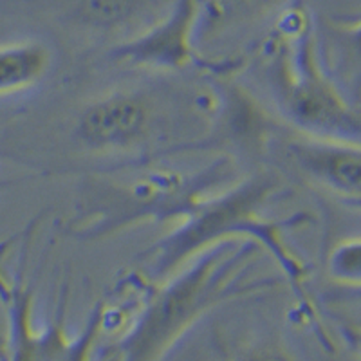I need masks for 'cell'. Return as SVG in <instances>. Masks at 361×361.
Returning <instances> with one entry per match:
<instances>
[{
  "mask_svg": "<svg viewBox=\"0 0 361 361\" xmlns=\"http://www.w3.org/2000/svg\"><path fill=\"white\" fill-rule=\"evenodd\" d=\"M269 56L276 99L293 123L307 134L357 140V112L325 76L304 9L295 8L280 17Z\"/></svg>",
  "mask_w": 361,
  "mask_h": 361,
  "instance_id": "6da1fadb",
  "label": "cell"
},
{
  "mask_svg": "<svg viewBox=\"0 0 361 361\" xmlns=\"http://www.w3.org/2000/svg\"><path fill=\"white\" fill-rule=\"evenodd\" d=\"M154 128V103L137 90H116L80 114V141L98 152H121L145 143Z\"/></svg>",
  "mask_w": 361,
  "mask_h": 361,
  "instance_id": "7a4b0ae2",
  "label": "cell"
},
{
  "mask_svg": "<svg viewBox=\"0 0 361 361\" xmlns=\"http://www.w3.org/2000/svg\"><path fill=\"white\" fill-rule=\"evenodd\" d=\"M288 154L304 176L343 199L361 193V150L357 141L302 132L288 145Z\"/></svg>",
  "mask_w": 361,
  "mask_h": 361,
  "instance_id": "3957f363",
  "label": "cell"
},
{
  "mask_svg": "<svg viewBox=\"0 0 361 361\" xmlns=\"http://www.w3.org/2000/svg\"><path fill=\"white\" fill-rule=\"evenodd\" d=\"M201 0H176L173 8L156 25L127 42L118 49V56L140 66L180 69L193 58L197 40Z\"/></svg>",
  "mask_w": 361,
  "mask_h": 361,
  "instance_id": "277c9868",
  "label": "cell"
},
{
  "mask_svg": "<svg viewBox=\"0 0 361 361\" xmlns=\"http://www.w3.org/2000/svg\"><path fill=\"white\" fill-rule=\"evenodd\" d=\"M51 63L44 44L33 40L0 45V96H9L33 87Z\"/></svg>",
  "mask_w": 361,
  "mask_h": 361,
  "instance_id": "5b68a950",
  "label": "cell"
},
{
  "mask_svg": "<svg viewBox=\"0 0 361 361\" xmlns=\"http://www.w3.org/2000/svg\"><path fill=\"white\" fill-rule=\"evenodd\" d=\"M282 2L283 0H201L197 37H208L264 17Z\"/></svg>",
  "mask_w": 361,
  "mask_h": 361,
  "instance_id": "8992f818",
  "label": "cell"
},
{
  "mask_svg": "<svg viewBox=\"0 0 361 361\" xmlns=\"http://www.w3.org/2000/svg\"><path fill=\"white\" fill-rule=\"evenodd\" d=\"M360 238H345L329 257V273L345 283H357L361 275Z\"/></svg>",
  "mask_w": 361,
  "mask_h": 361,
  "instance_id": "52a82bcc",
  "label": "cell"
},
{
  "mask_svg": "<svg viewBox=\"0 0 361 361\" xmlns=\"http://www.w3.org/2000/svg\"><path fill=\"white\" fill-rule=\"evenodd\" d=\"M137 0H83V18L94 25H116L134 13Z\"/></svg>",
  "mask_w": 361,
  "mask_h": 361,
  "instance_id": "ba28073f",
  "label": "cell"
},
{
  "mask_svg": "<svg viewBox=\"0 0 361 361\" xmlns=\"http://www.w3.org/2000/svg\"><path fill=\"white\" fill-rule=\"evenodd\" d=\"M251 361H289L282 356H276V354H269V356H262V357H255Z\"/></svg>",
  "mask_w": 361,
  "mask_h": 361,
  "instance_id": "9c48e42d",
  "label": "cell"
},
{
  "mask_svg": "<svg viewBox=\"0 0 361 361\" xmlns=\"http://www.w3.org/2000/svg\"><path fill=\"white\" fill-rule=\"evenodd\" d=\"M6 186H8V180H0V192H2V190H4Z\"/></svg>",
  "mask_w": 361,
  "mask_h": 361,
  "instance_id": "30bf717a",
  "label": "cell"
}]
</instances>
